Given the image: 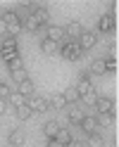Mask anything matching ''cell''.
I'll list each match as a JSON object with an SVG mask.
<instances>
[{
    "mask_svg": "<svg viewBox=\"0 0 119 147\" xmlns=\"http://www.w3.org/2000/svg\"><path fill=\"white\" fill-rule=\"evenodd\" d=\"M62 57L65 59H69V62H76V59H81V55H84V50L79 48V43H65L62 45Z\"/></svg>",
    "mask_w": 119,
    "mask_h": 147,
    "instance_id": "6da1fadb",
    "label": "cell"
},
{
    "mask_svg": "<svg viewBox=\"0 0 119 147\" xmlns=\"http://www.w3.org/2000/svg\"><path fill=\"white\" fill-rule=\"evenodd\" d=\"M48 40H52V43H60L62 38H65V29L62 26H55V24H50L48 26V36H45Z\"/></svg>",
    "mask_w": 119,
    "mask_h": 147,
    "instance_id": "ba28073f",
    "label": "cell"
},
{
    "mask_svg": "<svg viewBox=\"0 0 119 147\" xmlns=\"http://www.w3.org/2000/svg\"><path fill=\"white\" fill-rule=\"evenodd\" d=\"M95 100H98V95H95V90H90L88 95H84V97H81V102H86V105H90V107H93V105H95Z\"/></svg>",
    "mask_w": 119,
    "mask_h": 147,
    "instance_id": "83f0119b",
    "label": "cell"
},
{
    "mask_svg": "<svg viewBox=\"0 0 119 147\" xmlns=\"http://www.w3.org/2000/svg\"><path fill=\"white\" fill-rule=\"evenodd\" d=\"M7 100H10V102H12L14 107H22V105H26V97H24L22 93H17V90H14V93H10V97H7Z\"/></svg>",
    "mask_w": 119,
    "mask_h": 147,
    "instance_id": "d4e9b609",
    "label": "cell"
},
{
    "mask_svg": "<svg viewBox=\"0 0 119 147\" xmlns=\"http://www.w3.org/2000/svg\"><path fill=\"white\" fill-rule=\"evenodd\" d=\"M74 90H76L79 100L84 97V95H88L90 90H95V86H93V81H90V76H88V74H84V76H81V81L76 83V88H74Z\"/></svg>",
    "mask_w": 119,
    "mask_h": 147,
    "instance_id": "277c9868",
    "label": "cell"
},
{
    "mask_svg": "<svg viewBox=\"0 0 119 147\" xmlns=\"http://www.w3.org/2000/svg\"><path fill=\"white\" fill-rule=\"evenodd\" d=\"M24 67V64H22V57L19 59H14V62H10V64H7V69H10V71H14V69H22Z\"/></svg>",
    "mask_w": 119,
    "mask_h": 147,
    "instance_id": "1f68e13d",
    "label": "cell"
},
{
    "mask_svg": "<svg viewBox=\"0 0 119 147\" xmlns=\"http://www.w3.org/2000/svg\"><path fill=\"white\" fill-rule=\"evenodd\" d=\"M26 107H29L31 109V112H48V100H45V97H41V95H29V97H26Z\"/></svg>",
    "mask_w": 119,
    "mask_h": 147,
    "instance_id": "7a4b0ae2",
    "label": "cell"
},
{
    "mask_svg": "<svg viewBox=\"0 0 119 147\" xmlns=\"http://www.w3.org/2000/svg\"><path fill=\"white\" fill-rule=\"evenodd\" d=\"M105 62V69L107 71H117V55H109L107 59H103Z\"/></svg>",
    "mask_w": 119,
    "mask_h": 147,
    "instance_id": "4316f807",
    "label": "cell"
},
{
    "mask_svg": "<svg viewBox=\"0 0 119 147\" xmlns=\"http://www.w3.org/2000/svg\"><path fill=\"white\" fill-rule=\"evenodd\" d=\"M98 29L103 31V33H109L114 29V14H103L100 17V22H98Z\"/></svg>",
    "mask_w": 119,
    "mask_h": 147,
    "instance_id": "52a82bcc",
    "label": "cell"
},
{
    "mask_svg": "<svg viewBox=\"0 0 119 147\" xmlns=\"http://www.w3.org/2000/svg\"><path fill=\"white\" fill-rule=\"evenodd\" d=\"M10 93H12V90L7 88V83H3V81H0V100H3V102H5V100L10 97Z\"/></svg>",
    "mask_w": 119,
    "mask_h": 147,
    "instance_id": "f546056e",
    "label": "cell"
},
{
    "mask_svg": "<svg viewBox=\"0 0 119 147\" xmlns=\"http://www.w3.org/2000/svg\"><path fill=\"white\" fill-rule=\"evenodd\" d=\"M22 24H24V29H26V31H31V33H36V31L41 29V24H38V19H36L33 14H26L24 19H22Z\"/></svg>",
    "mask_w": 119,
    "mask_h": 147,
    "instance_id": "7c38bea8",
    "label": "cell"
},
{
    "mask_svg": "<svg viewBox=\"0 0 119 147\" xmlns=\"http://www.w3.org/2000/svg\"><path fill=\"white\" fill-rule=\"evenodd\" d=\"M3 19L7 22V26H10V33H12V31H17V29L22 26V19L17 17V12H5V14H3Z\"/></svg>",
    "mask_w": 119,
    "mask_h": 147,
    "instance_id": "9c48e42d",
    "label": "cell"
},
{
    "mask_svg": "<svg viewBox=\"0 0 119 147\" xmlns=\"http://www.w3.org/2000/svg\"><path fill=\"white\" fill-rule=\"evenodd\" d=\"M112 121H114V114H98L95 116L98 126H112Z\"/></svg>",
    "mask_w": 119,
    "mask_h": 147,
    "instance_id": "cb8c5ba5",
    "label": "cell"
},
{
    "mask_svg": "<svg viewBox=\"0 0 119 147\" xmlns=\"http://www.w3.org/2000/svg\"><path fill=\"white\" fill-rule=\"evenodd\" d=\"M65 100H67V105H69V102H76V100H79V95H76V90H74V88H69V90H65Z\"/></svg>",
    "mask_w": 119,
    "mask_h": 147,
    "instance_id": "f1b7e54d",
    "label": "cell"
},
{
    "mask_svg": "<svg viewBox=\"0 0 119 147\" xmlns=\"http://www.w3.org/2000/svg\"><path fill=\"white\" fill-rule=\"evenodd\" d=\"M84 31H86V29H84L79 22H69V24L65 26V36H71V38H79Z\"/></svg>",
    "mask_w": 119,
    "mask_h": 147,
    "instance_id": "8fae6325",
    "label": "cell"
},
{
    "mask_svg": "<svg viewBox=\"0 0 119 147\" xmlns=\"http://www.w3.org/2000/svg\"><path fill=\"white\" fill-rule=\"evenodd\" d=\"M84 131L90 135V133H95V128H98V123H95V116H84L81 119V123H79Z\"/></svg>",
    "mask_w": 119,
    "mask_h": 147,
    "instance_id": "5bb4252c",
    "label": "cell"
},
{
    "mask_svg": "<svg viewBox=\"0 0 119 147\" xmlns=\"http://www.w3.org/2000/svg\"><path fill=\"white\" fill-rule=\"evenodd\" d=\"M90 71H93L95 76H103V74H107L105 62H103V59H93V64H90Z\"/></svg>",
    "mask_w": 119,
    "mask_h": 147,
    "instance_id": "7402d4cb",
    "label": "cell"
},
{
    "mask_svg": "<svg viewBox=\"0 0 119 147\" xmlns=\"http://www.w3.org/2000/svg\"><path fill=\"white\" fill-rule=\"evenodd\" d=\"M3 114H5V102L0 100V116H3Z\"/></svg>",
    "mask_w": 119,
    "mask_h": 147,
    "instance_id": "e575fe53",
    "label": "cell"
},
{
    "mask_svg": "<svg viewBox=\"0 0 119 147\" xmlns=\"http://www.w3.org/2000/svg\"><path fill=\"white\" fill-rule=\"evenodd\" d=\"M33 81L31 78H26V81H22V83H19V90H17V93H22L24 97H29V95H33Z\"/></svg>",
    "mask_w": 119,
    "mask_h": 147,
    "instance_id": "9a60e30c",
    "label": "cell"
},
{
    "mask_svg": "<svg viewBox=\"0 0 119 147\" xmlns=\"http://www.w3.org/2000/svg\"><path fill=\"white\" fill-rule=\"evenodd\" d=\"M0 36H3V38H5V36H10V26H7V22L3 19V17H0Z\"/></svg>",
    "mask_w": 119,
    "mask_h": 147,
    "instance_id": "4dcf8cb0",
    "label": "cell"
},
{
    "mask_svg": "<svg viewBox=\"0 0 119 147\" xmlns=\"http://www.w3.org/2000/svg\"><path fill=\"white\" fill-rule=\"evenodd\" d=\"M84 116H86V114L81 112L79 107H71L69 112H67V119H69V123H81V119H84Z\"/></svg>",
    "mask_w": 119,
    "mask_h": 147,
    "instance_id": "2e32d148",
    "label": "cell"
},
{
    "mask_svg": "<svg viewBox=\"0 0 119 147\" xmlns=\"http://www.w3.org/2000/svg\"><path fill=\"white\" fill-rule=\"evenodd\" d=\"M93 107L98 109V114H114V102L109 97H98Z\"/></svg>",
    "mask_w": 119,
    "mask_h": 147,
    "instance_id": "5b68a950",
    "label": "cell"
},
{
    "mask_svg": "<svg viewBox=\"0 0 119 147\" xmlns=\"http://www.w3.org/2000/svg\"><path fill=\"white\" fill-rule=\"evenodd\" d=\"M55 140H57L60 145H69V140H71V133L67 131V128H60V131H57V135H55Z\"/></svg>",
    "mask_w": 119,
    "mask_h": 147,
    "instance_id": "ffe728a7",
    "label": "cell"
},
{
    "mask_svg": "<svg viewBox=\"0 0 119 147\" xmlns=\"http://www.w3.org/2000/svg\"><path fill=\"white\" fill-rule=\"evenodd\" d=\"M48 147H65V145H60L55 138H50V140H48Z\"/></svg>",
    "mask_w": 119,
    "mask_h": 147,
    "instance_id": "836d02e7",
    "label": "cell"
},
{
    "mask_svg": "<svg viewBox=\"0 0 119 147\" xmlns=\"http://www.w3.org/2000/svg\"><path fill=\"white\" fill-rule=\"evenodd\" d=\"M7 142H10L12 147H22L24 142H26V135H24V131H19V128H14V131L7 135Z\"/></svg>",
    "mask_w": 119,
    "mask_h": 147,
    "instance_id": "8992f818",
    "label": "cell"
},
{
    "mask_svg": "<svg viewBox=\"0 0 119 147\" xmlns=\"http://www.w3.org/2000/svg\"><path fill=\"white\" fill-rule=\"evenodd\" d=\"M41 50H43L45 55H57V43H52V40H48V38H43V40H41Z\"/></svg>",
    "mask_w": 119,
    "mask_h": 147,
    "instance_id": "e0dca14e",
    "label": "cell"
},
{
    "mask_svg": "<svg viewBox=\"0 0 119 147\" xmlns=\"http://www.w3.org/2000/svg\"><path fill=\"white\" fill-rule=\"evenodd\" d=\"M14 114H17V119H19V121H29L33 112H31L26 105H22V107H17V109H14Z\"/></svg>",
    "mask_w": 119,
    "mask_h": 147,
    "instance_id": "d6986e66",
    "label": "cell"
},
{
    "mask_svg": "<svg viewBox=\"0 0 119 147\" xmlns=\"http://www.w3.org/2000/svg\"><path fill=\"white\" fill-rule=\"evenodd\" d=\"M95 43H98V33H95V31H84V33L79 36V48H81V50L95 48Z\"/></svg>",
    "mask_w": 119,
    "mask_h": 147,
    "instance_id": "3957f363",
    "label": "cell"
},
{
    "mask_svg": "<svg viewBox=\"0 0 119 147\" xmlns=\"http://www.w3.org/2000/svg\"><path fill=\"white\" fill-rule=\"evenodd\" d=\"M48 107H50V109H65V107H67L65 93H55V95L48 100Z\"/></svg>",
    "mask_w": 119,
    "mask_h": 147,
    "instance_id": "30bf717a",
    "label": "cell"
},
{
    "mask_svg": "<svg viewBox=\"0 0 119 147\" xmlns=\"http://www.w3.org/2000/svg\"><path fill=\"white\" fill-rule=\"evenodd\" d=\"M12 74V78L17 81V83H22V81H26V78H29V76H26V69L22 67V69H14V71H10Z\"/></svg>",
    "mask_w": 119,
    "mask_h": 147,
    "instance_id": "484cf974",
    "label": "cell"
},
{
    "mask_svg": "<svg viewBox=\"0 0 119 147\" xmlns=\"http://www.w3.org/2000/svg\"><path fill=\"white\" fill-rule=\"evenodd\" d=\"M67 147H86V142H81V140H74V138H71Z\"/></svg>",
    "mask_w": 119,
    "mask_h": 147,
    "instance_id": "d6a6232c",
    "label": "cell"
},
{
    "mask_svg": "<svg viewBox=\"0 0 119 147\" xmlns=\"http://www.w3.org/2000/svg\"><path fill=\"white\" fill-rule=\"evenodd\" d=\"M17 48H19V43H17V38H14L12 33L3 38V50H17Z\"/></svg>",
    "mask_w": 119,
    "mask_h": 147,
    "instance_id": "44dd1931",
    "label": "cell"
},
{
    "mask_svg": "<svg viewBox=\"0 0 119 147\" xmlns=\"http://www.w3.org/2000/svg\"><path fill=\"white\" fill-rule=\"evenodd\" d=\"M0 57H3V62H14V59H19V48L17 50H0Z\"/></svg>",
    "mask_w": 119,
    "mask_h": 147,
    "instance_id": "ac0fdd59",
    "label": "cell"
},
{
    "mask_svg": "<svg viewBox=\"0 0 119 147\" xmlns=\"http://www.w3.org/2000/svg\"><path fill=\"white\" fill-rule=\"evenodd\" d=\"M57 131H60V123H57V121H45V123H43V135L48 138V140L57 135Z\"/></svg>",
    "mask_w": 119,
    "mask_h": 147,
    "instance_id": "4fadbf2b",
    "label": "cell"
},
{
    "mask_svg": "<svg viewBox=\"0 0 119 147\" xmlns=\"http://www.w3.org/2000/svg\"><path fill=\"white\" fill-rule=\"evenodd\" d=\"M88 147H105V140L100 133H90L88 135Z\"/></svg>",
    "mask_w": 119,
    "mask_h": 147,
    "instance_id": "603a6c76",
    "label": "cell"
}]
</instances>
